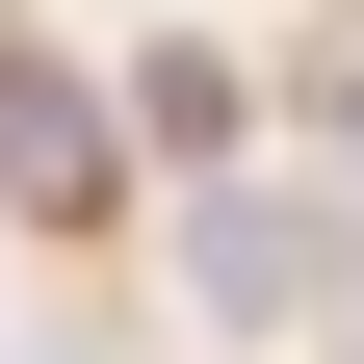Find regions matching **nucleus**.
I'll use <instances>...</instances> for the list:
<instances>
[{
    "label": "nucleus",
    "instance_id": "obj_1",
    "mask_svg": "<svg viewBox=\"0 0 364 364\" xmlns=\"http://www.w3.org/2000/svg\"><path fill=\"white\" fill-rule=\"evenodd\" d=\"M105 156H130V130L78 105L53 53H0V208H105Z\"/></svg>",
    "mask_w": 364,
    "mask_h": 364
},
{
    "label": "nucleus",
    "instance_id": "obj_3",
    "mask_svg": "<svg viewBox=\"0 0 364 364\" xmlns=\"http://www.w3.org/2000/svg\"><path fill=\"white\" fill-rule=\"evenodd\" d=\"M130 130H156V156H235L260 78H235V53H130Z\"/></svg>",
    "mask_w": 364,
    "mask_h": 364
},
{
    "label": "nucleus",
    "instance_id": "obj_2",
    "mask_svg": "<svg viewBox=\"0 0 364 364\" xmlns=\"http://www.w3.org/2000/svg\"><path fill=\"white\" fill-rule=\"evenodd\" d=\"M182 260H208V312L260 338V312H312V260H338V235H312L287 182H208V235H182Z\"/></svg>",
    "mask_w": 364,
    "mask_h": 364
},
{
    "label": "nucleus",
    "instance_id": "obj_4",
    "mask_svg": "<svg viewBox=\"0 0 364 364\" xmlns=\"http://www.w3.org/2000/svg\"><path fill=\"white\" fill-rule=\"evenodd\" d=\"M338 130H364V78H338Z\"/></svg>",
    "mask_w": 364,
    "mask_h": 364
}]
</instances>
